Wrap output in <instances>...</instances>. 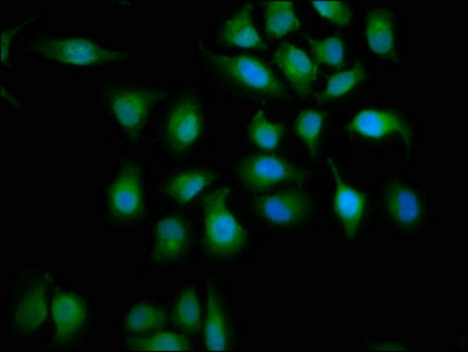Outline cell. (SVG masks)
<instances>
[{"label": "cell", "mask_w": 468, "mask_h": 352, "mask_svg": "<svg viewBox=\"0 0 468 352\" xmlns=\"http://www.w3.org/2000/svg\"><path fill=\"white\" fill-rule=\"evenodd\" d=\"M368 47L378 56H394L397 32L393 15L388 10L375 9L369 12L367 23Z\"/></svg>", "instance_id": "44dd1931"}, {"label": "cell", "mask_w": 468, "mask_h": 352, "mask_svg": "<svg viewBox=\"0 0 468 352\" xmlns=\"http://www.w3.org/2000/svg\"><path fill=\"white\" fill-rule=\"evenodd\" d=\"M365 78H367V68L360 63L346 71L336 73L327 80L325 88L318 94L317 100L325 102L347 96L363 83Z\"/></svg>", "instance_id": "cb8c5ba5"}, {"label": "cell", "mask_w": 468, "mask_h": 352, "mask_svg": "<svg viewBox=\"0 0 468 352\" xmlns=\"http://www.w3.org/2000/svg\"><path fill=\"white\" fill-rule=\"evenodd\" d=\"M40 19V12H34L26 17L15 20L9 26H2V55L3 68L7 72L15 68V47L20 36Z\"/></svg>", "instance_id": "484cf974"}, {"label": "cell", "mask_w": 468, "mask_h": 352, "mask_svg": "<svg viewBox=\"0 0 468 352\" xmlns=\"http://www.w3.org/2000/svg\"><path fill=\"white\" fill-rule=\"evenodd\" d=\"M312 5L323 18L336 26H347L351 22V7L346 2L328 0V2H312Z\"/></svg>", "instance_id": "f1b7e54d"}, {"label": "cell", "mask_w": 468, "mask_h": 352, "mask_svg": "<svg viewBox=\"0 0 468 352\" xmlns=\"http://www.w3.org/2000/svg\"><path fill=\"white\" fill-rule=\"evenodd\" d=\"M332 175L335 179V210L342 221L344 234L347 239L358 235L367 211V200L356 188L348 186L339 174L338 168L330 160Z\"/></svg>", "instance_id": "5bb4252c"}, {"label": "cell", "mask_w": 468, "mask_h": 352, "mask_svg": "<svg viewBox=\"0 0 468 352\" xmlns=\"http://www.w3.org/2000/svg\"><path fill=\"white\" fill-rule=\"evenodd\" d=\"M170 321L179 333L196 336L203 329V309L197 285L180 286L171 305Z\"/></svg>", "instance_id": "ffe728a7"}, {"label": "cell", "mask_w": 468, "mask_h": 352, "mask_svg": "<svg viewBox=\"0 0 468 352\" xmlns=\"http://www.w3.org/2000/svg\"><path fill=\"white\" fill-rule=\"evenodd\" d=\"M125 347L133 351H186L192 350L187 335L182 333H159L138 336L126 339Z\"/></svg>", "instance_id": "603a6c76"}, {"label": "cell", "mask_w": 468, "mask_h": 352, "mask_svg": "<svg viewBox=\"0 0 468 352\" xmlns=\"http://www.w3.org/2000/svg\"><path fill=\"white\" fill-rule=\"evenodd\" d=\"M386 212L398 227L413 229L422 219V202L416 192L400 181L389 182L384 194Z\"/></svg>", "instance_id": "2e32d148"}, {"label": "cell", "mask_w": 468, "mask_h": 352, "mask_svg": "<svg viewBox=\"0 0 468 352\" xmlns=\"http://www.w3.org/2000/svg\"><path fill=\"white\" fill-rule=\"evenodd\" d=\"M5 303L7 333L19 341H28L43 333L51 318L53 289L58 284L55 269L27 264L9 276Z\"/></svg>", "instance_id": "6da1fadb"}, {"label": "cell", "mask_w": 468, "mask_h": 352, "mask_svg": "<svg viewBox=\"0 0 468 352\" xmlns=\"http://www.w3.org/2000/svg\"><path fill=\"white\" fill-rule=\"evenodd\" d=\"M274 63L299 96L309 94L317 80L319 69L302 48L290 43L282 44L274 55Z\"/></svg>", "instance_id": "9a60e30c"}, {"label": "cell", "mask_w": 468, "mask_h": 352, "mask_svg": "<svg viewBox=\"0 0 468 352\" xmlns=\"http://www.w3.org/2000/svg\"><path fill=\"white\" fill-rule=\"evenodd\" d=\"M51 322L48 349H81L91 339L96 325V306L92 297L75 286L57 284L52 294Z\"/></svg>", "instance_id": "8992f818"}, {"label": "cell", "mask_w": 468, "mask_h": 352, "mask_svg": "<svg viewBox=\"0 0 468 352\" xmlns=\"http://www.w3.org/2000/svg\"><path fill=\"white\" fill-rule=\"evenodd\" d=\"M324 117L318 110L303 109L295 121V132L298 138L305 143L312 157H317L320 141H322Z\"/></svg>", "instance_id": "4316f807"}, {"label": "cell", "mask_w": 468, "mask_h": 352, "mask_svg": "<svg viewBox=\"0 0 468 352\" xmlns=\"http://www.w3.org/2000/svg\"><path fill=\"white\" fill-rule=\"evenodd\" d=\"M220 39L229 47L265 50L266 45L253 22L251 4H244L231 17L223 23L219 31Z\"/></svg>", "instance_id": "d6986e66"}, {"label": "cell", "mask_w": 468, "mask_h": 352, "mask_svg": "<svg viewBox=\"0 0 468 352\" xmlns=\"http://www.w3.org/2000/svg\"><path fill=\"white\" fill-rule=\"evenodd\" d=\"M205 132V105L196 86L180 88L167 102L158 124V146L164 155L184 159L199 145Z\"/></svg>", "instance_id": "5b68a950"}, {"label": "cell", "mask_w": 468, "mask_h": 352, "mask_svg": "<svg viewBox=\"0 0 468 352\" xmlns=\"http://www.w3.org/2000/svg\"><path fill=\"white\" fill-rule=\"evenodd\" d=\"M216 180L217 174L209 168H186L167 176L160 187V193L174 203L185 204Z\"/></svg>", "instance_id": "e0dca14e"}, {"label": "cell", "mask_w": 468, "mask_h": 352, "mask_svg": "<svg viewBox=\"0 0 468 352\" xmlns=\"http://www.w3.org/2000/svg\"><path fill=\"white\" fill-rule=\"evenodd\" d=\"M207 316L204 323V347L208 351H229L233 347V323L229 302L221 286L207 281Z\"/></svg>", "instance_id": "7c38bea8"}, {"label": "cell", "mask_w": 468, "mask_h": 352, "mask_svg": "<svg viewBox=\"0 0 468 352\" xmlns=\"http://www.w3.org/2000/svg\"><path fill=\"white\" fill-rule=\"evenodd\" d=\"M104 215L113 226L141 223L146 212V168L143 162L124 159L105 183Z\"/></svg>", "instance_id": "ba28073f"}, {"label": "cell", "mask_w": 468, "mask_h": 352, "mask_svg": "<svg viewBox=\"0 0 468 352\" xmlns=\"http://www.w3.org/2000/svg\"><path fill=\"white\" fill-rule=\"evenodd\" d=\"M375 350H380V351H408V347L405 346H402V344L398 343H380L377 344V347H373Z\"/></svg>", "instance_id": "f546056e"}, {"label": "cell", "mask_w": 468, "mask_h": 352, "mask_svg": "<svg viewBox=\"0 0 468 352\" xmlns=\"http://www.w3.org/2000/svg\"><path fill=\"white\" fill-rule=\"evenodd\" d=\"M193 240L190 220L182 212H166L152 227L147 264L154 268L174 267L186 259Z\"/></svg>", "instance_id": "9c48e42d"}, {"label": "cell", "mask_w": 468, "mask_h": 352, "mask_svg": "<svg viewBox=\"0 0 468 352\" xmlns=\"http://www.w3.org/2000/svg\"><path fill=\"white\" fill-rule=\"evenodd\" d=\"M284 125L271 121L264 112H258L250 121L248 135L250 141L264 150H276L284 135Z\"/></svg>", "instance_id": "d4e9b609"}, {"label": "cell", "mask_w": 468, "mask_h": 352, "mask_svg": "<svg viewBox=\"0 0 468 352\" xmlns=\"http://www.w3.org/2000/svg\"><path fill=\"white\" fill-rule=\"evenodd\" d=\"M102 110L130 145H139L149 129L152 114L165 99L162 85L124 78H104L97 81Z\"/></svg>", "instance_id": "7a4b0ae2"}, {"label": "cell", "mask_w": 468, "mask_h": 352, "mask_svg": "<svg viewBox=\"0 0 468 352\" xmlns=\"http://www.w3.org/2000/svg\"><path fill=\"white\" fill-rule=\"evenodd\" d=\"M231 190L217 188L201 198V243L212 259H236L248 248L249 233L229 206Z\"/></svg>", "instance_id": "52a82bcc"}, {"label": "cell", "mask_w": 468, "mask_h": 352, "mask_svg": "<svg viewBox=\"0 0 468 352\" xmlns=\"http://www.w3.org/2000/svg\"><path fill=\"white\" fill-rule=\"evenodd\" d=\"M348 132L367 140L400 137L410 147L413 140L412 129L401 114L388 109H364L356 114L346 127Z\"/></svg>", "instance_id": "4fadbf2b"}, {"label": "cell", "mask_w": 468, "mask_h": 352, "mask_svg": "<svg viewBox=\"0 0 468 352\" xmlns=\"http://www.w3.org/2000/svg\"><path fill=\"white\" fill-rule=\"evenodd\" d=\"M198 57L212 77L229 89L249 99H284V86L269 65L251 56L217 55L198 45Z\"/></svg>", "instance_id": "277c9868"}, {"label": "cell", "mask_w": 468, "mask_h": 352, "mask_svg": "<svg viewBox=\"0 0 468 352\" xmlns=\"http://www.w3.org/2000/svg\"><path fill=\"white\" fill-rule=\"evenodd\" d=\"M307 42L311 45L312 52L315 59L331 67H342L345 59L344 43L340 36L318 40L307 36Z\"/></svg>", "instance_id": "83f0119b"}, {"label": "cell", "mask_w": 468, "mask_h": 352, "mask_svg": "<svg viewBox=\"0 0 468 352\" xmlns=\"http://www.w3.org/2000/svg\"><path fill=\"white\" fill-rule=\"evenodd\" d=\"M252 207L258 218L271 226L291 228L310 218L314 202L305 192L282 191L261 196Z\"/></svg>", "instance_id": "8fae6325"}, {"label": "cell", "mask_w": 468, "mask_h": 352, "mask_svg": "<svg viewBox=\"0 0 468 352\" xmlns=\"http://www.w3.org/2000/svg\"><path fill=\"white\" fill-rule=\"evenodd\" d=\"M265 16V30L273 38H282L286 35L299 30L302 26L297 14L291 2L261 3Z\"/></svg>", "instance_id": "7402d4cb"}, {"label": "cell", "mask_w": 468, "mask_h": 352, "mask_svg": "<svg viewBox=\"0 0 468 352\" xmlns=\"http://www.w3.org/2000/svg\"><path fill=\"white\" fill-rule=\"evenodd\" d=\"M27 56L67 68H94L127 63L133 52L113 47L91 36L38 31L27 44Z\"/></svg>", "instance_id": "3957f363"}, {"label": "cell", "mask_w": 468, "mask_h": 352, "mask_svg": "<svg viewBox=\"0 0 468 352\" xmlns=\"http://www.w3.org/2000/svg\"><path fill=\"white\" fill-rule=\"evenodd\" d=\"M236 174L241 187L250 192L265 191L307 178L306 171L287 160L265 154H251L241 159Z\"/></svg>", "instance_id": "30bf717a"}, {"label": "cell", "mask_w": 468, "mask_h": 352, "mask_svg": "<svg viewBox=\"0 0 468 352\" xmlns=\"http://www.w3.org/2000/svg\"><path fill=\"white\" fill-rule=\"evenodd\" d=\"M166 323V309L158 302L150 300L133 303L121 316L122 333L129 337L159 333Z\"/></svg>", "instance_id": "ac0fdd59"}]
</instances>
